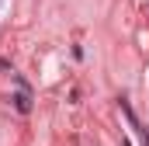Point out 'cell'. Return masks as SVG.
<instances>
[{
    "instance_id": "6da1fadb",
    "label": "cell",
    "mask_w": 149,
    "mask_h": 146,
    "mask_svg": "<svg viewBox=\"0 0 149 146\" xmlns=\"http://www.w3.org/2000/svg\"><path fill=\"white\" fill-rule=\"evenodd\" d=\"M10 101H14V108L21 111V115H31V94H28V87H17V94Z\"/></svg>"
}]
</instances>
